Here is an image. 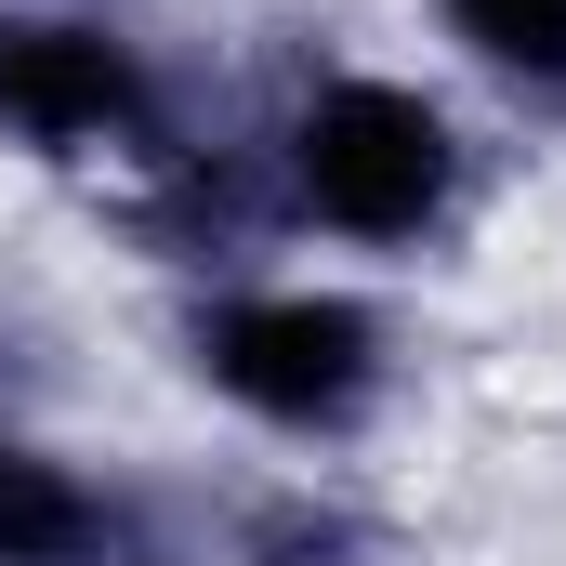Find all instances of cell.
<instances>
[{
	"mask_svg": "<svg viewBox=\"0 0 566 566\" xmlns=\"http://www.w3.org/2000/svg\"><path fill=\"white\" fill-rule=\"evenodd\" d=\"M0 133L27 158H119L158 133V80L106 13H0Z\"/></svg>",
	"mask_w": 566,
	"mask_h": 566,
	"instance_id": "obj_3",
	"label": "cell"
},
{
	"mask_svg": "<svg viewBox=\"0 0 566 566\" xmlns=\"http://www.w3.org/2000/svg\"><path fill=\"white\" fill-rule=\"evenodd\" d=\"M185 369L224 409H251L264 434H356L396 382V329L356 290L264 277V290H211L185 316Z\"/></svg>",
	"mask_w": 566,
	"mask_h": 566,
	"instance_id": "obj_2",
	"label": "cell"
},
{
	"mask_svg": "<svg viewBox=\"0 0 566 566\" xmlns=\"http://www.w3.org/2000/svg\"><path fill=\"white\" fill-rule=\"evenodd\" d=\"M0 566H119V501L40 434H0Z\"/></svg>",
	"mask_w": 566,
	"mask_h": 566,
	"instance_id": "obj_4",
	"label": "cell"
},
{
	"mask_svg": "<svg viewBox=\"0 0 566 566\" xmlns=\"http://www.w3.org/2000/svg\"><path fill=\"white\" fill-rule=\"evenodd\" d=\"M277 171H290L303 224H329L356 251H422L434 224L461 211V119L434 106L422 80L329 66V80H303V106L277 119Z\"/></svg>",
	"mask_w": 566,
	"mask_h": 566,
	"instance_id": "obj_1",
	"label": "cell"
},
{
	"mask_svg": "<svg viewBox=\"0 0 566 566\" xmlns=\"http://www.w3.org/2000/svg\"><path fill=\"white\" fill-rule=\"evenodd\" d=\"M434 27H448L488 80L554 93V106H566V0H434Z\"/></svg>",
	"mask_w": 566,
	"mask_h": 566,
	"instance_id": "obj_5",
	"label": "cell"
}]
</instances>
